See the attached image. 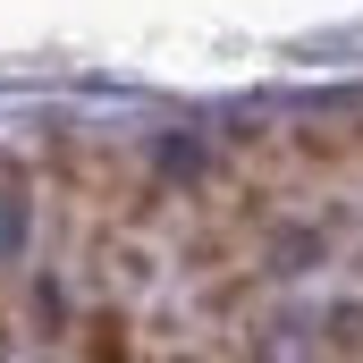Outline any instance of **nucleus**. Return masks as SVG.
<instances>
[{"label":"nucleus","mask_w":363,"mask_h":363,"mask_svg":"<svg viewBox=\"0 0 363 363\" xmlns=\"http://www.w3.org/2000/svg\"><path fill=\"white\" fill-rule=\"evenodd\" d=\"M77 363H144L135 313H127V304H85V313H77Z\"/></svg>","instance_id":"1"},{"label":"nucleus","mask_w":363,"mask_h":363,"mask_svg":"<svg viewBox=\"0 0 363 363\" xmlns=\"http://www.w3.org/2000/svg\"><path fill=\"white\" fill-rule=\"evenodd\" d=\"M254 262L271 279H296V271H313V262H330V228H321V220H271Z\"/></svg>","instance_id":"2"},{"label":"nucleus","mask_w":363,"mask_h":363,"mask_svg":"<svg viewBox=\"0 0 363 363\" xmlns=\"http://www.w3.org/2000/svg\"><path fill=\"white\" fill-rule=\"evenodd\" d=\"M355 152H363V127H347V118H304L287 135V161H304V169H338Z\"/></svg>","instance_id":"3"},{"label":"nucleus","mask_w":363,"mask_h":363,"mask_svg":"<svg viewBox=\"0 0 363 363\" xmlns=\"http://www.w3.org/2000/svg\"><path fill=\"white\" fill-rule=\"evenodd\" d=\"M330 347L304 330V321H262V330H245V363H321Z\"/></svg>","instance_id":"4"},{"label":"nucleus","mask_w":363,"mask_h":363,"mask_svg":"<svg viewBox=\"0 0 363 363\" xmlns=\"http://www.w3.org/2000/svg\"><path fill=\"white\" fill-rule=\"evenodd\" d=\"M26 313H34V338H43V347L77 338V313H68V287H60V271H34V287H26Z\"/></svg>","instance_id":"5"},{"label":"nucleus","mask_w":363,"mask_h":363,"mask_svg":"<svg viewBox=\"0 0 363 363\" xmlns=\"http://www.w3.org/2000/svg\"><path fill=\"white\" fill-rule=\"evenodd\" d=\"M262 279H271L262 262H245V271H237V262H228V271H211V279H203V313H211V321H237V313L262 296Z\"/></svg>","instance_id":"6"},{"label":"nucleus","mask_w":363,"mask_h":363,"mask_svg":"<svg viewBox=\"0 0 363 363\" xmlns=\"http://www.w3.org/2000/svg\"><path fill=\"white\" fill-rule=\"evenodd\" d=\"M152 169H161V178H169V186H186V194H194V186L211 178V152H203L194 135H169V144L152 152Z\"/></svg>","instance_id":"7"},{"label":"nucleus","mask_w":363,"mask_h":363,"mask_svg":"<svg viewBox=\"0 0 363 363\" xmlns=\"http://www.w3.org/2000/svg\"><path fill=\"white\" fill-rule=\"evenodd\" d=\"M321 347H330L338 363H363V304H355V296L321 313Z\"/></svg>","instance_id":"8"},{"label":"nucleus","mask_w":363,"mask_h":363,"mask_svg":"<svg viewBox=\"0 0 363 363\" xmlns=\"http://www.w3.org/2000/svg\"><path fill=\"white\" fill-rule=\"evenodd\" d=\"M9 347H17V330H9V304H0V355H9Z\"/></svg>","instance_id":"9"},{"label":"nucleus","mask_w":363,"mask_h":363,"mask_svg":"<svg viewBox=\"0 0 363 363\" xmlns=\"http://www.w3.org/2000/svg\"><path fill=\"white\" fill-rule=\"evenodd\" d=\"M169 363H211V355H169Z\"/></svg>","instance_id":"10"}]
</instances>
